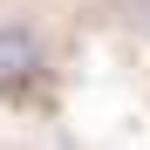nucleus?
I'll list each match as a JSON object with an SVG mask.
<instances>
[{
    "label": "nucleus",
    "instance_id": "nucleus-1",
    "mask_svg": "<svg viewBox=\"0 0 150 150\" xmlns=\"http://www.w3.org/2000/svg\"><path fill=\"white\" fill-rule=\"evenodd\" d=\"M34 68H41V41L21 28V21H7V28H0V89H21Z\"/></svg>",
    "mask_w": 150,
    "mask_h": 150
}]
</instances>
